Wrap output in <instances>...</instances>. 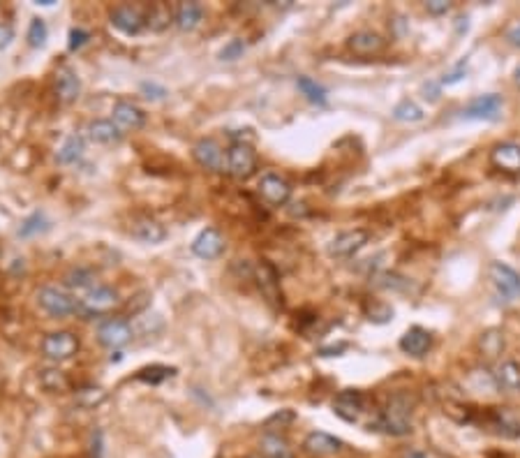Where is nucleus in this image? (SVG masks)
Here are the masks:
<instances>
[{
  "mask_svg": "<svg viewBox=\"0 0 520 458\" xmlns=\"http://www.w3.org/2000/svg\"><path fill=\"white\" fill-rule=\"evenodd\" d=\"M377 426L393 437L412 433V400L405 393H393L381 409Z\"/></svg>",
  "mask_w": 520,
  "mask_h": 458,
  "instance_id": "nucleus-1",
  "label": "nucleus"
},
{
  "mask_svg": "<svg viewBox=\"0 0 520 458\" xmlns=\"http://www.w3.org/2000/svg\"><path fill=\"white\" fill-rule=\"evenodd\" d=\"M118 305H121V294L114 287L97 285L95 289H90L76 301V312H81L83 317H100L114 312Z\"/></svg>",
  "mask_w": 520,
  "mask_h": 458,
  "instance_id": "nucleus-2",
  "label": "nucleus"
},
{
  "mask_svg": "<svg viewBox=\"0 0 520 458\" xmlns=\"http://www.w3.org/2000/svg\"><path fill=\"white\" fill-rule=\"evenodd\" d=\"M227 171L232 176L245 180L257 171V153L250 144L236 142L227 151Z\"/></svg>",
  "mask_w": 520,
  "mask_h": 458,
  "instance_id": "nucleus-3",
  "label": "nucleus"
},
{
  "mask_svg": "<svg viewBox=\"0 0 520 458\" xmlns=\"http://www.w3.org/2000/svg\"><path fill=\"white\" fill-rule=\"evenodd\" d=\"M37 303H40V308L44 310L46 315H51V317H67V315H72V312H76L74 298L69 296L67 291H62L58 287H51V285L40 287Z\"/></svg>",
  "mask_w": 520,
  "mask_h": 458,
  "instance_id": "nucleus-4",
  "label": "nucleus"
},
{
  "mask_svg": "<svg viewBox=\"0 0 520 458\" xmlns=\"http://www.w3.org/2000/svg\"><path fill=\"white\" fill-rule=\"evenodd\" d=\"M79 352V338L69 331H53L42 340V354L51 361H67Z\"/></svg>",
  "mask_w": 520,
  "mask_h": 458,
  "instance_id": "nucleus-5",
  "label": "nucleus"
},
{
  "mask_svg": "<svg viewBox=\"0 0 520 458\" xmlns=\"http://www.w3.org/2000/svg\"><path fill=\"white\" fill-rule=\"evenodd\" d=\"M488 275L502 296H506L509 301L520 298V273L513 266L504 262H490Z\"/></svg>",
  "mask_w": 520,
  "mask_h": 458,
  "instance_id": "nucleus-6",
  "label": "nucleus"
},
{
  "mask_svg": "<svg viewBox=\"0 0 520 458\" xmlns=\"http://www.w3.org/2000/svg\"><path fill=\"white\" fill-rule=\"evenodd\" d=\"M257 190H259L261 199L270 206H284L291 197L289 180L282 178L280 173H273V171L261 173L259 183H257Z\"/></svg>",
  "mask_w": 520,
  "mask_h": 458,
  "instance_id": "nucleus-7",
  "label": "nucleus"
},
{
  "mask_svg": "<svg viewBox=\"0 0 520 458\" xmlns=\"http://www.w3.org/2000/svg\"><path fill=\"white\" fill-rule=\"evenodd\" d=\"M192 155L197 160V164L208 171H227V153L222 151V146L215 139H199L192 146Z\"/></svg>",
  "mask_w": 520,
  "mask_h": 458,
  "instance_id": "nucleus-8",
  "label": "nucleus"
},
{
  "mask_svg": "<svg viewBox=\"0 0 520 458\" xmlns=\"http://www.w3.org/2000/svg\"><path fill=\"white\" fill-rule=\"evenodd\" d=\"M132 336H135V333H132V326L128 319H123V317H109L107 322H102L100 329H97V340H100L104 347H109V350L128 345Z\"/></svg>",
  "mask_w": 520,
  "mask_h": 458,
  "instance_id": "nucleus-9",
  "label": "nucleus"
},
{
  "mask_svg": "<svg viewBox=\"0 0 520 458\" xmlns=\"http://www.w3.org/2000/svg\"><path fill=\"white\" fill-rule=\"evenodd\" d=\"M111 121H114L118 128L125 132H137L146 125V114L141 107H137L135 102L130 100H118L111 109Z\"/></svg>",
  "mask_w": 520,
  "mask_h": 458,
  "instance_id": "nucleus-10",
  "label": "nucleus"
},
{
  "mask_svg": "<svg viewBox=\"0 0 520 458\" xmlns=\"http://www.w3.org/2000/svg\"><path fill=\"white\" fill-rule=\"evenodd\" d=\"M367 239H370V234H367L365 229H349V232L338 234L336 239L331 241L329 253L333 257H338V260H347V257L356 255L367 243Z\"/></svg>",
  "mask_w": 520,
  "mask_h": 458,
  "instance_id": "nucleus-11",
  "label": "nucleus"
},
{
  "mask_svg": "<svg viewBox=\"0 0 520 458\" xmlns=\"http://www.w3.org/2000/svg\"><path fill=\"white\" fill-rule=\"evenodd\" d=\"M111 26L116 31H121L123 35H139L146 28V19L144 14L132 5H118L111 10Z\"/></svg>",
  "mask_w": 520,
  "mask_h": 458,
  "instance_id": "nucleus-12",
  "label": "nucleus"
},
{
  "mask_svg": "<svg viewBox=\"0 0 520 458\" xmlns=\"http://www.w3.org/2000/svg\"><path fill=\"white\" fill-rule=\"evenodd\" d=\"M490 162L495 169L518 176L520 173V144L516 142H502L490 151Z\"/></svg>",
  "mask_w": 520,
  "mask_h": 458,
  "instance_id": "nucleus-13",
  "label": "nucleus"
},
{
  "mask_svg": "<svg viewBox=\"0 0 520 458\" xmlns=\"http://www.w3.org/2000/svg\"><path fill=\"white\" fill-rule=\"evenodd\" d=\"M225 250V236H222L215 227H206L194 236L192 241V253L201 257V260H215Z\"/></svg>",
  "mask_w": 520,
  "mask_h": 458,
  "instance_id": "nucleus-14",
  "label": "nucleus"
},
{
  "mask_svg": "<svg viewBox=\"0 0 520 458\" xmlns=\"http://www.w3.org/2000/svg\"><path fill=\"white\" fill-rule=\"evenodd\" d=\"M333 412L345 421H356L363 412V393L358 389H343L333 400Z\"/></svg>",
  "mask_w": 520,
  "mask_h": 458,
  "instance_id": "nucleus-15",
  "label": "nucleus"
},
{
  "mask_svg": "<svg viewBox=\"0 0 520 458\" xmlns=\"http://www.w3.org/2000/svg\"><path fill=\"white\" fill-rule=\"evenodd\" d=\"M499 109H502V97L497 93H488V95L474 97V100L462 109V116L476 118V121H492V118L499 116Z\"/></svg>",
  "mask_w": 520,
  "mask_h": 458,
  "instance_id": "nucleus-16",
  "label": "nucleus"
},
{
  "mask_svg": "<svg viewBox=\"0 0 520 458\" xmlns=\"http://www.w3.org/2000/svg\"><path fill=\"white\" fill-rule=\"evenodd\" d=\"M303 449L308 451L310 456H317V458L336 456L343 451V440H338L336 435L324 433V430H315V433H310L305 437Z\"/></svg>",
  "mask_w": 520,
  "mask_h": 458,
  "instance_id": "nucleus-17",
  "label": "nucleus"
},
{
  "mask_svg": "<svg viewBox=\"0 0 520 458\" xmlns=\"http://www.w3.org/2000/svg\"><path fill=\"white\" fill-rule=\"evenodd\" d=\"M81 93V81L79 74L72 67L62 65L55 69V95L62 104H72Z\"/></svg>",
  "mask_w": 520,
  "mask_h": 458,
  "instance_id": "nucleus-18",
  "label": "nucleus"
},
{
  "mask_svg": "<svg viewBox=\"0 0 520 458\" xmlns=\"http://www.w3.org/2000/svg\"><path fill=\"white\" fill-rule=\"evenodd\" d=\"M430 347H433V336H430V331L421 329V326H412V329H407L400 338V350L409 354V357H416V359L426 357Z\"/></svg>",
  "mask_w": 520,
  "mask_h": 458,
  "instance_id": "nucleus-19",
  "label": "nucleus"
},
{
  "mask_svg": "<svg viewBox=\"0 0 520 458\" xmlns=\"http://www.w3.org/2000/svg\"><path fill=\"white\" fill-rule=\"evenodd\" d=\"M492 380H495L497 389L509 393H520V364L513 359L499 361L495 366V373H492Z\"/></svg>",
  "mask_w": 520,
  "mask_h": 458,
  "instance_id": "nucleus-20",
  "label": "nucleus"
},
{
  "mask_svg": "<svg viewBox=\"0 0 520 458\" xmlns=\"http://www.w3.org/2000/svg\"><path fill=\"white\" fill-rule=\"evenodd\" d=\"M86 132H88L90 142H93V144H102V146L116 144L118 139L123 137L121 128H118L114 121H109V118H95V121H90Z\"/></svg>",
  "mask_w": 520,
  "mask_h": 458,
  "instance_id": "nucleus-21",
  "label": "nucleus"
},
{
  "mask_svg": "<svg viewBox=\"0 0 520 458\" xmlns=\"http://www.w3.org/2000/svg\"><path fill=\"white\" fill-rule=\"evenodd\" d=\"M347 46L358 56H372V53H379L381 49H384V37L377 33H372V31H358V33L349 35Z\"/></svg>",
  "mask_w": 520,
  "mask_h": 458,
  "instance_id": "nucleus-22",
  "label": "nucleus"
},
{
  "mask_svg": "<svg viewBox=\"0 0 520 458\" xmlns=\"http://www.w3.org/2000/svg\"><path fill=\"white\" fill-rule=\"evenodd\" d=\"M130 232H132V236H135L137 241H141V243H162L164 239H166V229H164V225H159L157 220H150V218H141V220H137L135 225L130 227Z\"/></svg>",
  "mask_w": 520,
  "mask_h": 458,
  "instance_id": "nucleus-23",
  "label": "nucleus"
},
{
  "mask_svg": "<svg viewBox=\"0 0 520 458\" xmlns=\"http://www.w3.org/2000/svg\"><path fill=\"white\" fill-rule=\"evenodd\" d=\"M259 454L263 458H291V447L282 435L263 433L259 440Z\"/></svg>",
  "mask_w": 520,
  "mask_h": 458,
  "instance_id": "nucleus-24",
  "label": "nucleus"
},
{
  "mask_svg": "<svg viewBox=\"0 0 520 458\" xmlns=\"http://www.w3.org/2000/svg\"><path fill=\"white\" fill-rule=\"evenodd\" d=\"M490 419H492V428H495L502 437H509V440L520 437V421L516 419V414L509 412V409H504V407L495 409Z\"/></svg>",
  "mask_w": 520,
  "mask_h": 458,
  "instance_id": "nucleus-25",
  "label": "nucleus"
},
{
  "mask_svg": "<svg viewBox=\"0 0 520 458\" xmlns=\"http://www.w3.org/2000/svg\"><path fill=\"white\" fill-rule=\"evenodd\" d=\"M201 19H204V7L199 3H180L176 17H173L180 31H194L201 24Z\"/></svg>",
  "mask_w": 520,
  "mask_h": 458,
  "instance_id": "nucleus-26",
  "label": "nucleus"
},
{
  "mask_svg": "<svg viewBox=\"0 0 520 458\" xmlns=\"http://www.w3.org/2000/svg\"><path fill=\"white\" fill-rule=\"evenodd\" d=\"M95 273L90 269H83V266H76V269H72V271H67L65 273V285L69 289H74V291H83V294H88L90 289H95L97 285H95Z\"/></svg>",
  "mask_w": 520,
  "mask_h": 458,
  "instance_id": "nucleus-27",
  "label": "nucleus"
},
{
  "mask_svg": "<svg viewBox=\"0 0 520 458\" xmlns=\"http://www.w3.org/2000/svg\"><path fill=\"white\" fill-rule=\"evenodd\" d=\"M83 149H86V144H83V137L76 135V132H72L65 142H62V146L58 149V162L60 164H74L76 160H79L83 155Z\"/></svg>",
  "mask_w": 520,
  "mask_h": 458,
  "instance_id": "nucleus-28",
  "label": "nucleus"
},
{
  "mask_svg": "<svg viewBox=\"0 0 520 458\" xmlns=\"http://www.w3.org/2000/svg\"><path fill=\"white\" fill-rule=\"evenodd\" d=\"M104 400H107V391H104L102 387L86 384V387H81V389H76V391H74V402L79 407L93 409V407H100Z\"/></svg>",
  "mask_w": 520,
  "mask_h": 458,
  "instance_id": "nucleus-29",
  "label": "nucleus"
},
{
  "mask_svg": "<svg viewBox=\"0 0 520 458\" xmlns=\"http://www.w3.org/2000/svg\"><path fill=\"white\" fill-rule=\"evenodd\" d=\"M296 86L312 104H326V100H329V90H326L319 81L312 79V76H298Z\"/></svg>",
  "mask_w": 520,
  "mask_h": 458,
  "instance_id": "nucleus-30",
  "label": "nucleus"
},
{
  "mask_svg": "<svg viewBox=\"0 0 520 458\" xmlns=\"http://www.w3.org/2000/svg\"><path fill=\"white\" fill-rule=\"evenodd\" d=\"M257 282H259V287L263 294L268 296V301H275L277 298V275L270 264L261 262L259 266H257Z\"/></svg>",
  "mask_w": 520,
  "mask_h": 458,
  "instance_id": "nucleus-31",
  "label": "nucleus"
},
{
  "mask_svg": "<svg viewBox=\"0 0 520 458\" xmlns=\"http://www.w3.org/2000/svg\"><path fill=\"white\" fill-rule=\"evenodd\" d=\"M40 384L46 389V391H65L69 387V380L67 375L60 371V368H44V371L40 373Z\"/></svg>",
  "mask_w": 520,
  "mask_h": 458,
  "instance_id": "nucleus-32",
  "label": "nucleus"
},
{
  "mask_svg": "<svg viewBox=\"0 0 520 458\" xmlns=\"http://www.w3.org/2000/svg\"><path fill=\"white\" fill-rule=\"evenodd\" d=\"M423 116H426V114H423V109L414 100H400L393 107V118H395V121L419 123V121H423Z\"/></svg>",
  "mask_w": 520,
  "mask_h": 458,
  "instance_id": "nucleus-33",
  "label": "nucleus"
},
{
  "mask_svg": "<svg viewBox=\"0 0 520 458\" xmlns=\"http://www.w3.org/2000/svg\"><path fill=\"white\" fill-rule=\"evenodd\" d=\"M171 21V10L164 3H157L150 7L148 17H146V26H150L153 31H164Z\"/></svg>",
  "mask_w": 520,
  "mask_h": 458,
  "instance_id": "nucleus-34",
  "label": "nucleus"
},
{
  "mask_svg": "<svg viewBox=\"0 0 520 458\" xmlns=\"http://www.w3.org/2000/svg\"><path fill=\"white\" fill-rule=\"evenodd\" d=\"M478 345H481L483 354H488V357H497V354H502V350H504V333H499L495 329L485 331V333H481Z\"/></svg>",
  "mask_w": 520,
  "mask_h": 458,
  "instance_id": "nucleus-35",
  "label": "nucleus"
},
{
  "mask_svg": "<svg viewBox=\"0 0 520 458\" xmlns=\"http://www.w3.org/2000/svg\"><path fill=\"white\" fill-rule=\"evenodd\" d=\"M176 371L173 368H166V366H150V368H144V371H139L137 378L141 382H148V384H159V382H164L166 378H173Z\"/></svg>",
  "mask_w": 520,
  "mask_h": 458,
  "instance_id": "nucleus-36",
  "label": "nucleus"
},
{
  "mask_svg": "<svg viewBox=\"0 0 520 458\" xmlns=\"http://www.w3.org/2000/svg\"><path fill=\"white\" fill-rule=\"evenodd\" d=\"M46 35H49V31H46V24H44V21H42L40 17L33 19L31 26H28V44H31L33 49L44 46Z\"/></svg>",
  "mask_w": 520,
  "mask_h": 458,
  "instance_id": "nucleus-37",
  "label": "nucleus"
},
{
  "mask_svg": "<svg viewBox=\"0 0 520 458\" xmlns=\"http://www.w3.org/2000/svg\"><path fill=\"white\" fill-rule=\"evenodd\" d=\"M46 229V218L42 213H33L31 218H26L24 222H21V227H19V236H33V234H40V232H44Z\"/></svg>",
  "mask_w": 520,
  "mask_h": 458,
  "instance_id": "nucleus-38",
  "label": "nucleus"
},
{
  "mask_svg": "<svg viewBox=\"0 0 520 458\" xmlns=\"http://www.w3.org/2000/svg\"><path fill=\"white\" fill-rule=\"evenodd\" d=\"M243 51H245V42H243L241 37L229 40L225 44V49L220 51V58L222 60H236V58H241Z\"/></svg>",
  "mask_w": 520,
  "mask_h": 458,
  "instance_id": "nucleus-39",
  "label": "nucleus"
},
{
  "mask_svg": "<svg viewBox=\"0 0 520 458\" xmlns=\"http://www.w3.org/2000/svg\"><path fill=\"white\" fill-rule=\"evenodd\" d=\"M88 40H90V33L88 31H83V28H72V31H69V51H76V49H81Z\"/></svg>",
  "mask_w": 520,
  "mask_h": 458,
  "instance_id": "nucleus-40",
  "label": "nucleus"
},
{
  "mask_svg": "<svg viewBox=\"0 0 520 458\" xmlns=\"http://www.w3.org/2000/svg\"><path fill=\"white\" fill-rule=\"evenodd\" d=\"M294 419H296V414L291 412V409H280V412H275L273 416H268V419H266V428L284 426V423H291Z\"/></svg>",
  "mask_w": 520,
  "mask_h": 458,
  "instance_id": "nucleus-41",
  "label": "nucleus"
},
{
  "mask_svg": "<svg viewBox=\"0 0 520 458\" xmlns=\"http://www.w3.org/2000/svg\"><path fill=\"white\" fill-rule=\"evenodd\" d=\"M504 40L520 49V21H511V24L504 28Z\"/></svg>",
  "mask_w": 520,
  "mask_h": 458,
  "instance_id": "nucleus-42",
  "label": "nucleus"
},
{
  "mask_svg": "<svg viewBox=\"0 0 520 458\" xmlns=\"http://www.w3.org/2000/svg\"><path fill=\"white\" fill-rule=\"evenodd\" d=\"M426 10L428 14H433V17H442V14H447L451 10V3L449 0H428Z\"/></svg>",
  "mask_w": 520,
  "mask_h": 458,
  "instance_id": "nucleus-43",
  "label": "nucleus"
},
{
  "mask_svg": "<svg viewBox=\"0 0 520 458\" xmlns=\"http://www.w3.org/2000/svg\"><path fill=\"white\" fill-rule=\"evenodd\" d=\"M141 90L146 93V97H148V100H159V97L166 95V90L162 86H157V83H148V81L141 83Z\"/></svg>",
  "mask_w": 520,
  "mask_h": 458,
  "instance_id": "nucleus-44",
  "label": "nucleus"
},
{
  "mask_svg": "<svg viewBox=\"0 0 520 458\" xmlns=\"http://www.w3.org/2000/svg\"><path fill=\"white\" fill-rule=\"evenodd\" d=\"M14 40V28L10 24H0V51L7 49Z\"/></svg>",
  "mask_w": 520,
  "mask_h": 458,
  "instance_id": "nucleus-45",
  "label": "nucleus"
},
{
  "mask_svg": "<svg viewBox=\"0 0 520 458\" xmlns=\"http://www.w3.org/2000/svg\"><path fill=\"white\" fill-rule=\"evenodd\" d=\"M465 76V65H458L453 72H449V74H444V79H442V83L444 86H451V83H458Z\"/></svg>",
  "mask_w": 520,
  "mask_h": 458,
  "instance_id": "nucleus-46",
  "label": "nucleus"
},
{
  "mask_svg": "<svg viewBox=\"0 0 520 458\" xmlns=\"http://www.w3.org/2000/svg\"><path fill=\"white\" fill-rule=\"evenodd\" d=\"M513 79H516V86L520 88V62L516 65V72H513Z\"/></svg>",
  "mask_w": 520,
  "mask_h": 458,
  "instance_id": "nucleus-47",
  "label": "nucleus"
},
{
  "mask_svg": "<svg viewBox=\"0 0 520 458\" xmlns=\"http://www.w3.org/2000/svg\"><path fill=\"white\" fill-rule=\"evenodd\" d=\"M405 458H426V454H421V451H409Z\"/></svg>",
  "mask_w": 520,
  "mask_h": 458,
  "instance_id": "nucleus-48",
  "label": "nucleus"
},
{
  "mask_svg": "<svg viewBox=\"0 0 520 458\" xmlns=\"http://www.w3.org/2000/svg\"><path fill=\"white\" fill-rule=\"evenodd\" d=\"M248 458H263L261 454H254V456H248Z\"/></svg>",
  "mask_w": 520,
  "mask_h": 458,
  "instance_id": "nucleus-49",
  "label": "nucleus"
}]
</instances>
